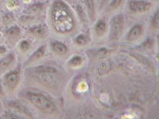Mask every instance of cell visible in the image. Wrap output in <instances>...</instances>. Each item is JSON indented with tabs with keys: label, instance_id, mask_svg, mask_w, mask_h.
<instances>
[{
	"label": "cell",
	"instance_id": "6da1fadb",
	"mask_svg": "<svg viewBox=\"0 0 159 119\" xmlns=\"http://www.w3.org/2000/svg\"><path fill=\"white\" fill-rule=\"evenodd\" d=\"M17 97L23 103L41 114L49 115L56 111V107L51 98L35 88H25L19 90Z\"/></svg>",
	"mask_w": 159,
	"mask_h": 119
},
{
	"label": "cell",
	"instance_id": "7a4b0ae2",
	"mask_svg": "<svg viewBox=\"0 0 159 119\" xmlns=\"http://www.w3.org/2000/svg\"><path fill=\"white\" fill-rule=\"evenodd\" d=\"M50 15L54 27L58 32H69L74 26L72 11L65 0H54L51 4Z\"/></svg>",
	"mask_w": 159,
	"mask_h": 119
},
{
	"label": "cell",
	"instance_id": "3957f363",
	"mask_svg": "<svg viewBox=\"0 0 159 119\" xmlns=\"http://www.w3.org/2000/svg\"><path fill=\"white\" fill-rule=\"evenodd\" d=\"M58 70L54 67L41 65L26 68L25 75L29 80L45 87L52 88L58 84Z\"/></svg>",
	"mask_w": 159,
	"mask_h": 119
},
{
	"label": "cell",
	"instance_id": "277c9868",
	"mask_svg": "<svg viewBox=\"0 0 159 119\" xmlns=\"http://www.w3.org/2000/svg\"><path fill=\"white\" fill-rule=\"evenodd\" d=\"M22 69L21 64L17 63L1 77L0 82L7 98H15L17 95L22 79Z\"/></svg>",
	"mask_w": 159,
	"mask_h": 119
},
{
	"label": "cell",
	"instance_id": "5b68a950",
	"mask_svg": "<svg viewBox=\"0 0 159 119\" xmlns=\"http://www.w3.org/2000/svg\"><path fill=\"white\" fill-rule=\"evenodd\" d=\"M5 110L13 112L22 119L24 117L27 118H33L34 115L28 106L20 99L15 98H6L1 101Z\"/></svg>",
	"mask_w": 159,
	"mask_h": 119
},
{
	"label": "cell",
	"instance_id": "8992f818",
	"mask_svg": "<svg viewBox=\"0 0 159 119\" xmlns=\"http://www.w3.org/2000/svg\"><path fill=\"white\" fill-rule=\"evenodd\" d=\"M125 28V20L122 14L115 15L110 21V38L112 41H117L121 37Z\"/></svg>",
	"mask_w": 159,
	"mask_h": 119
},
{
	"label": "cell",
	"instance_id": "52a82bcc",
	"mask_svg": "<svg viewBox=\"0 0 159 119\" xmlns=\"http://www.w3.org/2000/svg\"><path fill=\"white\" fill-rule=\"evenodd\" d=\"M154 7V2L150 0H128L127 8L134 14L144 13L151 10Z\"/></svg>",
	"mask_w": 159,
	"mask_h": 119
},
{
	"label": "cell",
	"instance_id": "ba28073f",
	"mask_svg": "<svg viewBox=\"0 0 159 119\" xmlns=\"http://www.w3.org/2000/svg\"><path fill=\"white\" fill-rule=\"evenodd\" d=\"M21 35L22 30L19 27L16 25L10 26L2 34L5 45L9 48L14 47L19 42Z\"/></svg>",
	"mask_w": 159,
	"mask_h": 119
},
{
	"label": "cell",
	"instance_id": "9c48e42d",
	"mask_svg": "<svg viewBox=\"0 0 159 119\" xmlns=\"http://www.w3.org/2000/svg\"><path fill=\"white\" fill-rule=\"evenodd\" d=\"M16 53L11 51L0 58V78L6 73L13 68L17 65Z\"/></svg>",
	"mask_w": 159,
	"mask_h": 119
},
{
	"label": "cell",
	"instance_id": "30bf717a",
	"mask_svg": "<svg viewBox=\"0 0 159 119\" xmlns=\"http://www.w3.org/2000/svg\"><path fill=\"white\" fill-rule=\"evenodd\" d=\"M85 10L87 15L89 16L92 21H94L96 14L97 6L95 0H80Z\"/></svg>",
	"mask_w": 159,
	"mask_h": 119
},
{
	"label": "cell",
	"instance_id": "8fae6325",
	"mask_svg": "<svg viewBox=\"0 0 159 119\" xmlns=\"http://www.w3.org/2000/svg\"><path fill=\"white\" fill-rule=\"evenodd\" d=\"M45 52V47L44 46H42L38 48L35 52H34L23 64L24 66H29L30 64L35 63L36 61L41 59L43 55Z\"/></svg>",
	"mask_w": 159,
	"mask_h": 119
},
{
	"label": "cell",
	"instance_id": "7c38bea8",
	"mask_svg": "<svg viewBox=\"0 0 159 119\" xmlns=\"http://www.w3.org/2000/svg\"><path fill=\"white\" fill-rule=\"evenodd\" d=\"M143 33V28L141 25H135L128 33L127 39L129 41H134L137 40Z\"/></svg>",
	"mask_w": 159,
	"mask_h": 119
},
{
	"label": "cell",
	"instance_id": "4fadbf2b",
	"mask_svg": "<svg viewBox=\"0 0 159 119\" xmlns=\"http://www.w3.org/2000/svg\"><path fill=\"white\" fill-rule=\"evenodd\" d=\"M28 33L36 38H43L46 35V29L43 25H36L30 28Z\"/></svg>",
	"mask_w": 159,
	"mask_h": 119
},
{
	"label": "cell",
	"instance_id": "5bb4252c",
	"mask_svg": "<svg viewBox=\"0 0 159 119\" xmlns=\"http://www.w3.org/2000/svg\"><path fill=\"white\" fill-rule=\"evenodd\" d=\"M125 1V0H110L104 8L106 9V11L111 12L120 7Z\"/></svg>",
	"mask_w": 159,
	"mask_h": 119
},
{
	"label": "cell",
	"instance_id": "9a60e30c",
	"mask_svg": "<svg viewBox=\"0 0 159 119\" xmlns=\"http://www.w3.org/2000/svg\"><path fill=\"white\" fill-rule=\"evenodd\" d=\"M51 48L54 52L58 55H64L68 51L67 47L60 42H54L51 44Z\"/></svg>",
	"mask_w": 159,
	"mask_h": 119
},
{
	"label": "cell",
	"instance_id": "2e32d148",
	"mask_svg": "<svg viewBox=\"0 0 159 119\" xmlns=\"http://www.w3.org/2000/svg\"><path fill=\"white\" fill-rule=\"evenodd\" d=\"M44 7V3L41 2H38L28 6L25 9V11L28 13H37L41 11Z\"/></svg>",
	"mask_w": 159,
	"mask_h": 119
},
{
	"label": "cell",
	"instance_id": "e0dca14e",
	"mask_svg": "<svg viewBox=\"0 0 159 119\" xmlns=\"http://www.w3.org/2000/svg\"><path fill=\"white\" fill-rule=\"evenodd\" d=\"M17 48L21 53L28 52L31 49V44L30 42L26 39L19 41L17 43Z\"/></svg>",
	"mask_w": 159,
	"mask_h": 119
},
{
	"label": "cell",
	"instance_id": "ac0fdd59",
	"mask_svg": "<svg viewBox=\"0 0 159 119\" xmlns=\"http://www.w3.org/2000/svg\"><path fill=\"white\" fill-rule=\"evenodd\" d=\"M107 26L103 20H100L97 23L95 27V31L97 35L102 36L106 32Z\"/></svg>",
	"mask_w": 159,
	"mask_h": 119
},
{
	"label": "cell",
	"instance_id": "d6986e66",
	"mask_svg": "<svg viewBox=\"0 0 159 119\" xmlns=\"http://www.w3.org/2000/svg\"><path fill=\"white\" fill-rule=\"evenodd\" d=\"M110 69V65L107 63L104 62L101 63V64L99 66L98 71L100 74H106L108 73V71Z\"/></svg>",
	"mask_w": 159,
	"mask_h": 119
},
{
	"label": "cell",
	"instance_id": "ffe728a7",
	"mask_svg": "<svg viewBox=\"0 0 159 119\" xmlns=\"http://www.w3.org/2000/svg\"><path fill=\"white\" fill-rule=\"evenodd\" d=\"M82 57H80V56H75L70 60L69 63H70V65L72 66L73 67H75L80 65L82 63Z\"/></svg>",
	"mask_w": 159,
	"mask_h": 119
},
{
	"label": "cell",
	"instance_id": "44dd1931",
	"mask_svg": "<svg viewBox=\"0 0 159 119\" xmlns=\"http://www.w3.org/2000/svg\"><path fill=\"white\" fill-rule=\"evenodd\" d=\"M75 42L76 43V44L79 45L80 46L84 45L87 43V37H85V36L83 35H80V36H78V37L76 38L75 39Z\"/></svg>",
	"mask_w": 159,
	"mask_h": 119
},
{
	"label": "cell",
	"instance_id": "7402d4cb",
	"mask_svg": "<svg viewBox=\"0 0 159 119\" xmlns=\"http://www.w3.org/2000/svg\"><path fill=\"white\" fill-rule=\"evenodd\" d=\"M110 0H95L97 8L102 9L106 6V5L108 3Z\"/></svg>",
	"mask_w": 159,
	"mask_h": 119
},
{
	"label": "cell",
	"instance_id": "603a6c76",
	"mask_svg": "<svg viewBox=\"0 0 159 119\" xmlns=\"http://www.w3.org/2000/svg\"><path fill=\"white\" fill-rule=\"evenodd\" d=\"M7 52V47L5 45H0V58L5 55Z\"/></svg>",
	"mask_w": 159,
	"mask_h": 119
},
{
	"label": "cell",
	"instance_id": "cb8c5ba5",
	"mask_svg": "<svg viewBox=\"0 0 159 119\" xmlns=\"http://www.w3.org/2000/svg\"><path fill=\"white\" fill-rule=\"evenodd\" d=\"M6 98H7V97L6 96V94L4 92V90L3 89L2 86L1 85V83L0 82V99H1V101H2V99H4Z\"/></svg>",
	"mask_w": 159,
	"mask_h": 119
},
{
	"label": "cell",
	"instance_id": "d4e9b609",
	"mask_svg": "<svg viewBox=\"0 0 159 119\" xmlns=\"http://www.w3.org/2000/svg\"><path fill=\"white\" fill-rule=\"evenodd\" d=\"M154 19L152 21V23L153 24V26L155 27L158 28V24H159V22H158V13L157 12L156 14L154 15Z\"/></svg>",
	"mask_w": 159,
	"mask_h": 119
},
{
	"label": "cell",
	"instance_id": "484cf974",
	"mask_svg": "<svg viewBox=\"0 0 159 119\" xmlns=\"http://www.w3.org/2000/svg\"><path fill=\"white\" fill-rule=\"evenodd\" d=\"M4 107H3V105L2 104V102H1V99H0V116L1 115V114L4 112Z\"/></svg>",
	"mask_w": 159,
	"mask_h": 119
},
{
	"label": "cell",
	"instance_id": "4316f807",
	"mask_svg": "<svg viewBox=\"0 0 159 119\" xmlns=\"http://www.w3.org/2000/svg\"><path fill=\"white\" fill-rule=\"evenodd\" d=\"M65 1L67 2H75L78 1V0H65Z\"/></svg>",
	"mask_w": 159,
	"mask_h": 119
},
{
	"label": "cell",
	"instance_id": "83f0119b",
	"mask_svg": "<svg viewBox=\"0 0 159 119\" xmlns=\"http://www.w3.org/2000/svg\"><path fill=\"white\" fill-rule=\"evenodd\" d=\"M3 40V36H2V34L0 32V42Z\"/></svg>",
	"mask_w": 159,
	"mask_h": 119
}]
</instances>
